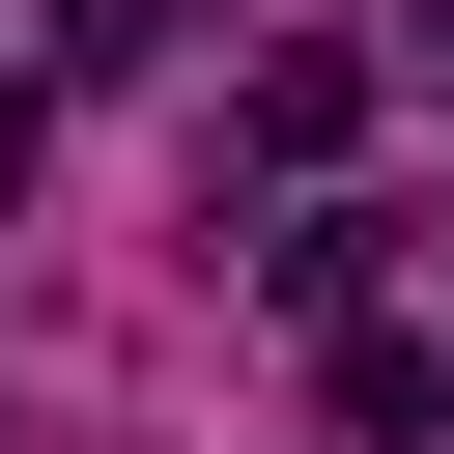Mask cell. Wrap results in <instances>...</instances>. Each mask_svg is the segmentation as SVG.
<instances>
[{"mask_svg": "<svg viewBox=\"0 0 454 454\" xmlns=\"http://www.w3.org/2000/svg\"><path fill=\"white\" fill-rule=\"evenodd\" d=\"M340 114H369V57H340V28H284V57H255V170H340Z\"/></svg>", "mask_w": 454, "mask_h": 454, "instance_id": "obj_1", "label": "cell"}, {"mask_svg": "<svg viewBox=\"0 0 454 454\" xmlns=\"http://www.w3.org/2000/svg\"><path fill=\"white\" fill-rule=\"evenodd\" d=\"M369 255H397L369 199H284V227H255V284H284V312H369Z\"/></svg>", "mask_w": 454, "mask_h": 454, "instance_id": "obj_3", "label": "cell"}, {"mask_svg": "<svg viewBox=\"0 0 454 454\" xmlns=\"http://www.w3.org/2000/svg\"><path fill=\"white\" fill-rule=\"evenodd\" d=\"M340 426H369V454H426V426H454V340H397V312H340Z\"/></svg>", "mask_w": 454, "mask_h": 454, "instance_id": "obj_2", "label": "cell"}, {"mask_svg": "<svg viewBox=\"0 0 454 454\" xmlns=\"http://www.w3.org/2000/svg\"><path fill=\"white\" fill-rule=\"evenodd\" d=\"M28 170H57V85H28V57H0V199H28Z\"/></svg>", "mask_w": 454, "mask_h": 454, "instance_id": "obj_5", "label": "cell"}, {"mask_svg": "<svg viewBox=\"0 0 454 454\" xmlns=\"http://www.w3.org/2000/svg\"><path fill=\"white\" fill-rule=\"evenodd\" d=\"M57 57H85V85H114V57H170V0H57Z\"/></svg>", "mask_w": 454, "mask_h": 454, "instance_id": "obj_4", "label": "cell"}, {"mask_svg": "<svg viewBox=\"0 0 454 454\" xmlns=\"http://www.w3.org/2000/svg\"><path fill=\"white\" fill-rule=\"evenodd\" d=\"M426 57H454V0H426Z\"/></svg>", "mask_w": 454, "mask_h": 454, "instance_id": "obj_6", "label": "cell"}]
</instances>
